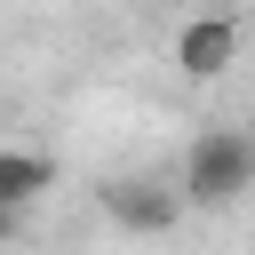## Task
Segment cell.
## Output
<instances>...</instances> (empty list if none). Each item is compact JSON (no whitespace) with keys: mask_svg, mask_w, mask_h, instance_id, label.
I'll list each match as a JSON object with an SVG mask.
<instances>
[{"mask_svg":"<svg viewBox=\"0 0 255 255\" xmlns=\"http://www.w3.org/2000/svg\"><path fill=\"white\" fill-rule=\"evenodd\" d=\"M247 183H255V143H247L239 128H207V135H191L183 175H175V199H183V207H231Z\"/></svg>","mask_w":255,"mask_h":255,"instance_id":"obj_1","label":"cell"},{"mask_svg":"<svg viewBox=\"0 0 255 255\" xmlns=\"http://www.w3.org/2000/svg\"><path fill=\"white\" fill-rule=\"evenodd\" d=\"M231 64H239V16H223V8L183 16V32H175V72H183V80H223Z\"/></svg>","mask_w":255,"mask_h":255,"instance_id":"obj_2","label":"cell"},{"mask_svg":"<svg viewBox=\"0 0 255 255\" xmlns=\"http://www.w3.org/2000/svg\"><path fill=\"white\" fill-rule=\"evenodd\" d=\"M104 215H112L120 231H135V239H159V231H175V223H183V199H175V183L128 175V183H112V191H104Z\"/></svg>","mask_w":255,"mask_h":255,"instance_id":"obj_3","label":"cell"},{"mask_svg":"<svg viewBox=\"0 0 255 255\" xmlns=\"http://www.w3.org/2000/svg\"><path fill=\"white\" fill-rule=\"evenodd\" d=\"M48 191H56V159L32 151V143H0V207L24 215V207H40Z\"/></svg>","mask_w":255,"mask_h":255,"instance_id":"obj_4","label":"cell"},{"mask_svg":"<svg viewBox=\"0 0 255 255\" xmlns=\"http://www.w3.org/2000/svg\"><path fill=\"white\" fill-rule=\"evenodd\" d=\"M8 239H16V215H8V207H0V247H8Z\"/></svg>","mask_w":255,"mask_h":255,"instance_id":"obj_5","label":"cell"}]
</instances>
